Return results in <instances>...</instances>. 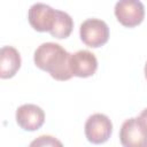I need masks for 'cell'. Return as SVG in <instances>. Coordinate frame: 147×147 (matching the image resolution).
<instances>
[{"instance_id":"obj_1","label":"cell","mask_w":147,"mask_h":147,"mask_svg":"<svg viewBox=\"0 0 147 147\" xmlns=\"http://www.w3.org/2000/svg\"><path fill=\"white\" fill-rule=\"evenodd\" d=\"M70 57L71 54L60 44L52 41L39 45L33 54L34 64L56 80H68L74 76L70 69Z\"/></svg>"},{"instance_id":"obj_2","label":"cell","mask_w":147,"mask_h":147,"mask_svg":"<svg viewBox=\"0 0 147 147\" xmlns=\"http://www.w3.org/2000/svg\"><path fill=\"white\" fill-rule=\"evenodd\" d=\"M123 147H147V125L140 117L125 119L119 130Z\"/></svg>"},{"instance_id":"obj_3","label":"cell","mask_w":147,"mask_h":147,"mask_svg":"<svg viewBox=\"0 0 147 147\" xmlns=\"http://www.w3.org/2000/svg\"><path fill=\"white\" fill-rule=\"evenodd\" d=\"M79 36L82 41L93 48L105 45L109 39V26L103 20L87 18L79 28Z\"/></svg>"},{"instance_id":"obj_4","label":"cell","mask_w":147,"mask_h":147,"mask_svg":"<svg viewBox=\"0 0 147 147\" xmlns=\"http://www.w3.org/2000/svg\"><path fill=\"white\" fill-rule=\"evenodd\" d=\"M84 131L90 142L100 145L106 142L110 138L113 132V123L107 115L95 113L88 116V118L86 119Z\"/></svg>"},{"instance_id":"obj_5","label":"cell","mask_w":147,"mask_h":147,"mask_svg":"<svg viewBox=\"0 0 147 147\" xmlns=\"http://www.w3.org/2000/svg\"><path fill=\"white\" fill-rule=\"evenodd\" d=\"M114 11L117 21L127 28L140 24L145 16L144 3L139 0H119L115 3Z\"/></svg>"},{"instance_id":"obj_6","label":"cell","mask_w":147,"mask_h":147,"mask_svg":"<svg viewBox=\"0 0 147 147\" xmlns=\"http://www.w3.org/2000/svg\"><path fill=\"white\" fill-rule=\"evenodd\" d=\"M56 9H53L51 6L42 2L33 3L28 13V20L30 25L39 32H49L54 25Z\"/></svg>"},{"instance_id":"obj_7","label":"cell","mask_w":147,"mask_h":147,"mask_svg":"<svg viewBox=\"0 0 147 147\" xmlns=\"http://www.w3.org/2000/svg\"><path fill=\"white\" fill-rule=\"evenodd\" d=\"M16 122L18 126L25 131H36L40 129L45 122L44 110L33 103H25L16 110Z\"/></svg>"},{"instance_id":"obj_8","label":"cell","mask_w":147,"mask_h":147,"mask_svg":"<svg viewBox=\"0 0 147 147\" xmlns=\"http://www.w3.org/2000/svg\"><path fill=\"white\" fill-rule=\"evenodd\" d=\"M70 69L74 76H77L80 78L93 76L98 69L96 56L87 49L77 51L76 53L71 54Z\"/></svg>"},{"instance_id":"obj_9","label":"cell","mask_w":147,"mask_h":147,"mask_svg":"<svg viewBox=\"0 0 147 147\" xmlns=\"http://www.w3.org/2000/svg\"><path fill=\"white\" fill-rule=\"evenodd\" d=\"M21 67V54L13 46H2L0 51V77L11 78Z\"/></svg>"},{"instance_id":"obj_10","label":"cell","mask_w":147,"mask_h":147,"mask_svg":"<svg viewBox=\"0 0 147 147\" xmlns=\"http://www.w3.org/2000/svg\"><path fill=\"white\" fill-rule=\"evenodd\" d=\"M72 28H74V21L71 18V16L63 10L56 9L55 22H54L52 30L49 31L52 37L57 38V39L67 38L71 33Z\"/></svg>"},{"instance_id":"obj_11","label":"cell","mask_w":147,"mask_h":147,"mask_svg":"<svg viewBox=\"0 0 147 147\" xmlns=\"http://www.w3.org/2000/svg\"><path fill=\"white\" fill-rule=\"evenodd\" d=\"M29 147H63V144L53 136L42 134L33 139Z\"/></svg>"},{"instance_id":"obj_12","label":"cell","mask_w":147,"mask_h":147,"mask_svg":"<svg viewBox=\"0 0 147 147\" xmlns=\"http://www.w3.org/2000/svg\"><path fill=\"white\" fill-rule=\"evenodd\" d=\"M139 117L146 123V125H147V108H145L141 113H140V115H139Z\"/></svg>"},{"instance_id":"obj_13","label":"cell","mask_w":147,"mask_h":147,"mask_svg":"<svg viewBox=\"0 0 147 147\" xmlns=\"http://www.w3.org/2000/svg\"><path fill=\"white\" fill-rule=\"evenodd\" d=\"M144 71H145V77H146V79H147V62H146V64H145V69H144Z\"/></svg>"}]
</instances>
